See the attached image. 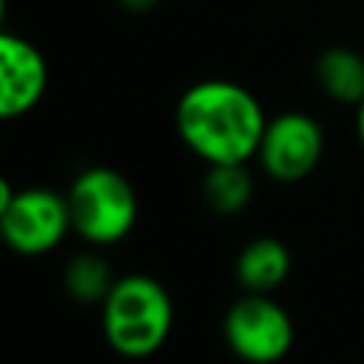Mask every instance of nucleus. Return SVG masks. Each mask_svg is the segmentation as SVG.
<instances>
[{
  "label": "nucleus",
  "instance_id": "obj_1",
  "mask_svg": "<svg viewBox=\"0 0 364 364\" xmlns=\"http://www.w3.org/2000/svg\"><path fill=\"white\" fill-rule=\"evenodd\" d=\"M173 125L182 145L205 165H247L256 159L267 114L242 82L210 77L182 91Z\"/></svg>",
  "mask_w": 364,
  "mask_h": 364
},
{
  "label": "nucleus",
  "instance_id": "obj_2",
  "mask_svg": "<svg viewBox=\"0 0 364 364\" xmlns=\"http://www.w3.org/2000/svg\"><path fill=\"white\" fill-rule=\"evenodd\" d=\"M102 336L122 358H148L162 350L173 327V301L165 284L148 273L117 276L100 304Z\"/></svg>",
  "mask_w": 364,
  "mask_h": 364
},
{
  "label": "nucleus",
  "instance_id": "obj_3",
  "mask_svg": "<svg viewBox=\"0 0 364 364\" xmlns=\"http://www.w3.org/2000/svg\"><path fill=\"white\" fill-rule=\"evenodd\" d=\"M68 210L74 233L91 247L122 242L139 219V196L134 182L108 165H91L68 185Z\"/></svg>",
  "mask_w": 364,
  "mask_h": 364
},
{
  "label": "nucleus",
  "instance_id": "obj_4",
  "mask_svg": "<svg viewBox=\"0 0 364 364\" xmlns=\"http://www.w3.org/2000/svg\"><path fill=\"white\" fill-rule=\"evenodd\" d=\"M222 336L230 353L245 364H276L290 353L296 327L290 313L273 296L245 293L228 307Z\"/></svg>",
  "mask_w": 364,
  "mask_h": 364
},
{
  "label": "nucleus",
  "instance_id": "obj_5",
  "mask_svg": "<svg viewBox=\"0 0 364 364\" xmlns=\"http://www.w3.org/2000/svg\"><path fill=\"white\" fill-rule=\"evenodd\" d=\"M68 199L51 188H17L0 208V233L20 256H43L71 233Z\"/></svg>",
  "mask_w": 364,
  "mask_h": 364
},
{
  "label": "nucleus",
  "instance_id": "obj_6",
  "mask_svg": "<svg viewBox=\"0 0 364 364\" xmlns=\"http://www.w3.org/2000/svg\"><path fill=\"white\" fill-rule=\"evenodd\" d=\"M324 156V128L304 111H282L267 119L256 162L264 176L282 185L307 179Z\"/></svg>",
  "mask_w": 364,
  "mask_h": 364
},
{
  "label": "nucleus",
  "instance_id": "obj_7",
  "mask_svg": "<svg viewBox=\"0 0 364 364\" xmlns=\"http://www.w3.org/2000/svg\"><path fill=\"white\" fill-rule=\"evenodd\" d=\"M48 91V60L23 34H0V117L20 119L31 114Z\"/></svg>",
  "mask_w": 364,
  "mask_h": 364
},
{
  "label": "nucleus",
  "instance_id": "obj_8",
  "mask_svg": "<svg viewBox=\"0 0 364 364\" xmlns=\"http://www.w3.org/2000/svg\"><path fill=\"white\" fill-rule=\"evenodd\" d=\"M290 264H293V259L282 239L256 236L236 256V279L245 293L270 296L290 276Z\"/></svg>",
  "mask_w": 364,
  "mask_h": 364
},
{
  "label": "nucleus",
  "instance_id": "obj_9",
  "mask_svg": "<svg viewBox=\"0 0 364 364\" xmlns=\"http://www.w3.org/2000/svg\"><path fill=\"white\" fill-rule=\"evenodd\" d=\"M321 94L338 105H358L364 100V57L350 46H327L313 65Z\"/></svg>",
  "mask_w": 364,
  "mask_h": 364
},
{
  "label": "nucleus",
  "instance_id": "obj_10",
  "mask_svg": "<svg viewBox=\"0 0 364 364\" xmlns=\"http://www.w3.org/2000/svg\"><path fill=\"white\" fill-rule=\"evenodd\" d=\"M256 185L247 165H208L202 179V199L219 216H236L253 202Z\"/></svg>",
  "mask_w": 364,
  "mask_h": 364
},
{
  "label": "nucleus",
  "instance_id": "obj_11",
  "mask_svg": "<svg viewBox=\"0 0 364 364\" xmlns=\"http://www.w3.org/2000/svg\"><path fill=\"white\" fill-rule=\"evenodd\" d=\"M117 276L111 264L97 253V250H82L71 256L63 267V287L74 301L82 304H102L105 296L111 293Z\"/></svg>",
  "mask_w": 364,
  "mask_h": 364
},
{
  "label": "nucleus",
  "instance_id": "obj_12",
  "mask_svg": "<svg viewBox=\"0 0 364 364\" xmlns=\"http://www.w3.org/2000/svg\"><path fill=\"white\" fill-rule=\"evenodd\" d=\"M159 3H162V0H119V6H122L125 11H131V14H148V11H154Z\"/></svg>",
  "mask_w": 364,
  "mask_h": 364
},
{
  "label": "nucleus",
  "instance_id": "obj_13",
  "mask_svg": "<svg viewBox=\"0 0 364 364\" xmlns=\"http://www.w3.org/2000/svg\"><path fill=\"white\" fill-rule=\"evenodd\" d=\"M355 139H358V145L364 151V100L355 105Z\"/></svg>",
  "mask_w": 364,
  "mask_h": 364
}]
</instances>
